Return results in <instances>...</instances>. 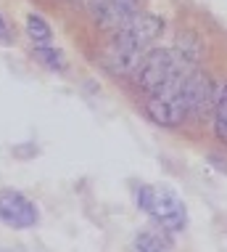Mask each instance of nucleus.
<instances>
[{
    "label": "nucleus",
    "instance_id": "f257e3e1",
    "mask_svg": "<svg viewBox=\"0 0 227 252\" xmlns=\"http://www.w3.org/2000/svg\"><path fill=\"white\" fill-rule=\"evenodd\" d=\"M137 207L172 234H180V231L188 228V207L180 199V194L167 183L140 186L137 189Z\"/></svg>",
    "mask_w": 227,
    "mask_h": 252
},
{
    "label": "nucleus",
    "instance_id": "f03ea898",
    "mask_svg": "<svg viewBox=\"0 0 227 252\" xmlns=\"http://www.w3.org/2000/svg\"><path fill=\"white\" fill-rule=\"evenodd\" d=\"M193 69H180L169 77L167 85H161L156 93L146 96L148 117L161 127H180L188 122V104H185V80Z\"/></svg>",
    "mask_w": 227,
    "mask_h": 252
},
{
    "label": "nucleus",
    "instance_id": "7ed1b4c3",
    "mask_svg": "<svg viewBox=\"0 0 227 252\" xmlns=\"http://www.w3.org/2000/svg\"><path fill=\"white\" fill-rule=\"evenodd\" d=\"M164 32V19L156 13L137 11L132 19H127L122 27H116L111 40L125 45H135V48H151Z\"/></svg>",
    "mask_w": 227,
    "mask_h": 252
},
{
    "label": "nucleus",
    "instance_id": "20e7f679",
    "mask_svg": "<svg viewBox=\"0 0 227 252\" xmlns=\"http://www.w3.org/2000/svg\"><path fill=\"white\" fill-rule=\"evenodd\" d=\"M217 101V85L203 69H196L185 80V104H188V120H206L214 112Z\"/></svg>",
    "mask_w": 227,
    "mask_h": 252
},
{
    "label": "nucleus",
    "instance_id": "39448f33",
    "mask_svg": "<svg viewBox=\"0 0 227 252\" xmlns=\"http://www.w3.org/2000/svg\"><path fill=\"white\" fill-rule=\"evenodd\" d=\"M87 8H90L98 30L114 32L116 27H122L140 11V0H90Z\"/></svg>",
    "mask_w": 227,
    "mask_h": 252
},
{
    "label": "nucleus",
    "instance_id": "423d86ee",
    "mask_svg": "<svg viewBox=\"0 0 227 252\" xmlns=\"http://www.w3.org/2000/svg\"><path fill=\"white\" fill-rule=\"evenodd\" d=\"M37 207L19 191H0V220L11 228H32L37 223Z\"/></svg>",
    "mask_w": 227,
    "mask_h": 252
},
{
    "label": "nucleus",
    "instance_id": "0eeeda50",
    "mask_svg": "<svg viewBox=\"0 0 227 252\" xmlns=\"http://www.w3.org/2000/svg\"><path fill=\"white\" fill-rule=\"evenodd\" d=\"M146 53H148V48H135V45H125V43H116V40H108L101 61L108 72L116 74V77H132L137 64L143 61Z\"/></svg>",
    "mask_w": 227,
    "mask_h": 252
},
{
    "label": "nucleus",
    "instance_id": "6e6552de",
    "mask_svg": "<svg viewBox=\"0 0 227 252\" xmlns=\"http://www.w3.org/2000/svg\"><path fill=\"white\" fill-rule=\"evenodd\" d=\"M135 250L143 252H161V250H175V239H172V231L167 228H146L137 234L135 239Z\"/></svg>",
    "mask_w": 227,
    "mask_h": 252
},
{
    "label": "nucleus",
    "instance_id": "1a4fd4ad",
    "mask_svg": "<svg viewBox=\"0 0 227 252\" xmlns=\"http://www.w3.org/2000/svg\"><path fill=\"white\" fill-rule=\"evenodd\" d=\"M214 135L219 144L227 146V83L222 88H217V101H214Z\"/></svg>",
    "mask_w": 227,
    "mask_h": 252
},
{
    "label": "nucleus",
    "instance_id": "9d476101",
    "mask_svg": "<svg viewBox=\"0 0 227 252\" xmlns=\"http://www.w3.org/2000/svg\"><path fill=\"white\" fill-rule=\"evenodd\" d=\"M34 56H37L40 64H45L50 72H64V66H66L64 53L58 48H53V45H48V43H34Z\"/></svg>",
    "mask_w": 227,
    "mask_h": 252
},
{
    "label": "nucleus",
    "instance_id": "9b49d317",
    "mask_svg": "<svg viewBox=\"0 0 227 252\" xmlns=\"http://www.w3.org/2000/svg\"><path fill=\"white\" fill-rule=\"evenodd\" d=\"M26 35H29L34 43H48V40L53 37V30H50V24H48L43 16L29 13V16H26Z\"/></svg>",
    "mask_w": 227,
    "mask_h": 252
},
{
    "label": "nucleus",
    "instance_id": "f8f14e48",
    "mask_svg": "<svg viewBox=\"0 0 227 252\" xmlns=\"http://www.w3.org/2000/svg\"><path fill=\"white\" fill-rule=\"evenodd\" d=\"M11 40H13L11 27H8V22H5L3 16H0V43H11Z\"/></svg>",
    "mask_w": 227,
    "mask_h": 252
},
{
    "label": "nucleus",
    "instance_id": "ddd939ff",
    "mask_svg": "<svg viewBox=\"0 0 227 252\" xmlns=\"http://www.w3.org/2000/svg\"><path fill=\"white\" fill-rule=\"evenodd\" d=\"M87 3H90V0H85V5H87Z\"/></svg>",
    "mask_w": 227,
    "mask_h": 252
}]
</instances>
